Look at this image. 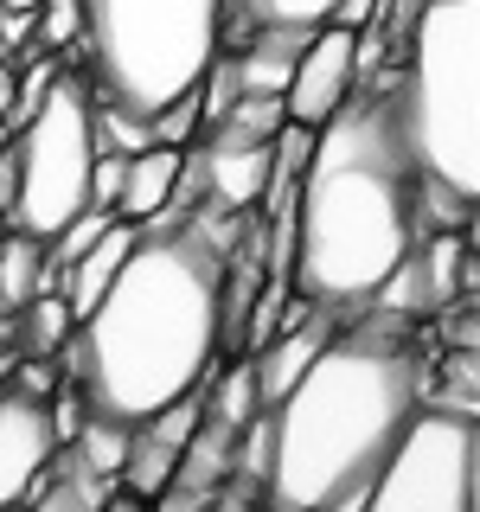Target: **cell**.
<instances>
[{
  "label": "cell",
  "mask_w": 480,
  "mask_h": 512,
  "mask_svg": "<svg viewBox=\"0 0 480 512\" xmlns=\"http://www.w3.org/2000/svg\"><path fill=\"white\" fill-rule=\"evenodd\" d=\"M218 276L224 231L212 212L141 224L103 301L58 346L64 378L96 416L141 423L218 365Z\"/></svg>",
  "instance_id": "1"
},
{
  "label": "cell",
  "mask_w": 480,
  "mask_h": 512,
  "mask_svg": "<svg viewBox=\"0 0 480 512\" xmlns=\"http://www.w3.org/2000/svg\"><path fill=\"white\" fill-rule=\"evenodd\" d=\"M416 244V167L397 135L391 77L365 84L314 128L295 186V250L288 288L314 308L352 320Z\"/></svg>",
  "instance_id": "2"
},
{
  "label": "cell",
  "mask_w": 480,
  "mask_h": 512,
  "mask_svg": "<svg viewBox=\"0 0 480 512\" xmlns=\"http://www.w3.org/2000/svg\"><path fill=\"white\" fill-rule=\"evenodd\" d=\"M423 404V359L404 320H340L314 365L263 410L269 448L256 506L320 512L333 493L365 487Z\"/></svg>",
  "instance_id": "3"
},
{
  "label": "cell",
  "mask_w": 480,
  "mask_h": 512,
  "mask_svg": "<svg viewBox=\"0 0 480 512\" xmlns=\"http://www.w3.org/2000/svg\"><path fill=\"white\" fill-rule=\"evenodd\" d=\"M391 109L416 180L480 199V0H423L391 52Z\"/></svg>",
  "instance_id": "4"
},
{
  "label": "cell",
  "mask_w": 480,
  "mask_h": 512,
  "mask_svg": "<svg viewBox=\"0 0 480 512\" xmlns=\"http://www.w3.org/2000/svg\"><path fill=\"white\" fill-rule=\"evenodd\" d=\"M224 39V0H84L77 71L103 103L154 116L186 96Z\"/></svg>",
  "instance_id": "5"
},
{
  "label": "cell",
  "mask_w": 480,
  "mask_h": 512,
  "mask_svg": "<svg viewBox=\"0 0 480 512\" xmlns=\"http://www.w3.org/2000/svg\"><path fill=\"white\" fill-rule=\"evenodd\" d=\"M13 154V205L7 224L26 237H52L58 224H71L90 205V84L84 71H64L52 77V90L39 96V109L13 128L7 141Z\"/></svg>",
  "instance_id": "6"
},
{
  "label": "cell",
  "mask_w": 480,
  "mask_h": 512,
  "mask_svg": "<svg viewBox=\"0 0 480 512\" xmlns=\"http://www.w3.org/2000/svg\"><path fill=\"white\" fill-rule=\"evenodd\" d=\"M480 480V423L474 410L423 397L378 474L365 480L359 512H474Z\"/></svg>",
  "instance_id": "7"
},
{
  "label": "cell",
  "mask_w": 480,
  "mask_h": 512,
  "mask_svg": "<svg viewBox=\"0 0 480 512\" xmlns=\"http://www.w3.org/2000/svg\"><path fill=\"white\" fill-rule=\"evenodd\" d=\"M359 77H365L359 71V32H346V26H333V20L314 26L308 45L295 52L288 84H282V116L301 122V128H320L352 90H359Z\"/></svg>",
  "instance_id": "8"
},
{
  "label": "cell",
  "mask_w": 480,
  "mask_h": 512,
  "mask_svg": "<svg viewBox=\"0 0 480 512\" xmlns=\"http://www.w3.org/2000/svg\"><path fill=\"white\" fill-rule=\"evenodd\" d=\"M199 180H205V205L212 218H237L256 212L269 192V173H276V141H244L231 128H199Z\"/></svg>",
  "instance_id": "9"
},
{
  "label": "cell",
  "mask_w": 480,
  "mask_h": 512,
  "mask_svg": "<svg viewBox=\"0 0 480 512\" xmlns=\"http://www.w3.org/2000/svg\"><path fill=\"white\" fill-rule=\"evenodd\" d=\"M52 416H45V397L20 391V384H0V512H20L32 480L52 461Z\"/></svg>",
  "instance_id": "10"
},
{
  "label": "cell",
  "mask_w": 480,
  "mask_h": 512,
  "mask_svg": "<svg viewBox=\"0 0 480 512\" xmlns=\"http://www.w3.org/2000/svg\"><path fill=\"white\" fill-rule=\"evenodd\" d=\"M340 333V314H327V308H308L301 320H288V327H276L263 346H250V378H256V404H276V397L295 384L301 372L314 365V352Z\"/></svg>",
  "instance_id": "11"
},
{
  "label": "cell",
  "mask_w": 480,
  "mask_h": 512,
  "mask_svg": "<svg viewBox=\"0 0 480 512\" xmlns=\"http://www.w3.org/2000/svg\"><path fill=\"white\" fill-rule=\"evenodd\" d=\"M135 237H141V224H128V218H109L103 231L90 237L84 250L64 263V282H58V295H64V308H71V320H84L96 301H103V288L116 282V269L128 263V250H135Z\"/></svg>",
  "instance_id": "12"
},
{
  "label": "cell",
  "mask_w": 480,
  "mask_h": 512,
  "mask_svg": "<svg viewBox=\"0 0 480 512\" xmlns=\"http://www.w3.org/2000/svg\"><path fill=\"white\" fill-rule=\"evenodd\" d=\"M180 180V148L148 141L141 154L122 160V186H116V218L128 224H160L167 218V192Z\"/></svg>",
  "instance_id": "13"
},
{
  "label": "cell",
  "mask_w": 480,
  "mask_h": 512,
  "mask_svg": "<svg viewBox=\"0 0 480 512\" xmlns=\"http://www.w3.org/2000/svg\"><path fill=\"white\" fill-rule=\"evenodd\" d=\"M39 288H58V269L45 263V237H26L7 224V237H0V314L26 308Z\"/></svg>",
  "instance_id": "14"
},
{
  "label": "cell",
  "mask_w": 480,
  "mask_h": 512,
  "mask_svg": "<svg viewBox=\"0 0 480 512\" xmlns=\"http://www.w3.org/2000/svg\"><path fill=\"white\" fill-rule=\"evenodd\" d=\"M77 333L71 308H64L58 288H39L26 308H13V352L20 359H58V346Z\"/></svg>",
  "instance_id": "15"
},
{
  "label": "cell",
  "mask_w": 480,
  "mask_h": 512,
  "mask_svg": "<svg viewBox=\"0 0 480 512\" xmlns=\"http://www.w3.org/2000/svg\"><path fill=\"white\" fill-rule=\"evenodd\" d=\"M333 0H224V52L244 39L250 26H327Z\"/></svg>",
  "instance_id": "16"
},
{
  "label": "cell",
  "mask_w": 480,
  "mask_h": 512,
  "mask_svg": "<svg viewBox=\"0 0 480 512\" xmlns=\"http://www.w3.org/2000/svg\"><path fill=\"white\" fill-rule=\"evenodd\" d=\"M77 455V468L84 474H96V480H116V468H122V448H128V423H116V416H84L77 423V436L64 442Z\"/></svg>",
  "instance_id": "17"
},
{
  "label": "cell",
  "mask_w": 480,
  "mask_h": 512,
  "mask_svg": "<svg viewBox=\"0 0 480 512\" xmlns=\"http://www.w3.org/2000/svg\"><path fill=\"white\" fill-rule=\"evenodd\" d=\"M282 122H288V116H282V96H256V90H244L212 128H231V135H244V141H276Z\"/></svg>",
  "instance_id": "18"
},
{
  "label": "cell",
  "mask_w": 480,
  "mask_h": 512,
  "mask_svg": "<svg viewBox=\"0 0 480 512\" xmlns=\"http://www.w3.org/2000/svg\"><path fill=\"white\" fill-rule=\"evenodd\" d=\"M32 39H39V52L77 45L84 39V0H39L32 7Z\"/></svg>",
  "instance_id": "19"
},
{
  "label": "cell",
  "mask_w": 480,
  "mask_h": 512,
  "mask_svg": "<svg viewBox=\"0 0 480 512\" xmlns=\"http://www.w3.org/2000/svg\"><path fill=\"white\" fill-rule=\"evenodd\" d=\"M96 512H148V500H135V493H122V487H116V493H109V500L96 506Z\"/></svg>",
  "instance_id": "20"
},
{
  "label": "cell",
  "mask_w": 480,
  "mask_h": 512,
  "mask_svg": "<svg viewBox=\"0 0 480 512\" xmlns=\"http://www.w3.org/2000/svg\"><path fill=\"white\" fill-rule=\"evenodd\" d=\"M7 141H13V128H7V116H0V148H7Z\"/></svg>",
  "instance_id": "21"
},
{
  "label": "cell",
  "mask_w": 480,
  "mask_h": 512,
  "mask_svg": "<svg viewBox=\"0 0 480 512\" xmlns=\"http://www.w3.org/2000/svg\"><path fill=\"white\" fill-rule=\"evenodd\" d=\"M0 237H7V212H0Z\"/></svg>",
  "instance_id": "22"
},
{
  "label": "cell",
  "mask_w": 480,
  "mask_h": 512,
  "mask_svg": "<svg viewBox=\"0 0 480 512\" xmlns=\"http://www.w3.org/2000/svg\"><path fill=\"white\" fill-rule=\"evenodd\" d=\"M250 512H263V506H250Z\"/></svg>",
  "instance_id": "23"
}]
</instances>
